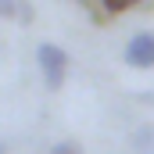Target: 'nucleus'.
I'll list each match as a JSON object with an SVG mask.
<instances>
[{
  "label": "nucleus",
  "instance_id": "f257e3e1",
  "mask_svg": "<svg viewBox=\"0 0 154 154\" xmlns=\"http://www.w3.org/2000/svg\"><path fill=\"white\" fill-rule=\"evenodd\" d=\"M36 61H39V72H43V82L50 90H57L65 82V72H68V54L57 43H39L36 47Z\"/></svg>",
  "mask_w": 154,
  "mask_h": 154
},
{
  "label": "nucleus",
  "instance_id": "f03ea898",
  "mask_svg": "<svg viewBox=\"0 0 154 154\" xmlns=\"http://www.w3.org/2000/svg\"><path fill=\"white\" fill-rule=\"evenodd\" d=\"M125 61L133 68H151L154 65V32H136L125 43Z\"/></svg>",
  "mask_w": 154,
  "mask_h": 154
},
{
  "label": "nucleus",
  "instance_id": "7ed1b4c3",
  "mask_svg": "<svg viewBox=\"0 0 154 154\" xmlns=\"http://www.w3.org/2000/svg\"><path fill=\"white\" fill-rule=\"evenodd\" d=\"M14 14H22V22H29V11L22 0H0V18H14Z\"/></svg>",
  "mask_w": 154,
  "mask_h": 154
},
{
  "label": "nucleus",
  "instance_id": "20e7f679",
  "mask_svg": "<svg viewBox=\"0 0 154 154\" xmlns=\"http://www.w3.org/2000/svg\"><path fill=\"white\" fill-rule=\"evenodd\" d=\"M100 4H104L108 14H122V11H129L133 4H140V0H100Z\"/></svg>",
  "mask_w": 154,
  "mask_h": 154
},
{
  "label": "nucleus",
  "instance_id": "39448f33",
  "mask_svg": "<svg viewBox=\"0 0 154 154\" xmlns=\"http://www.w3.org/2000/svg\"><path fill=\"white\" fill-rule=\"evenodd\" d=\"M54 154H82V151H79V143H72V140H61L54 147Z\"/></svg>",
  "mask_w": 154,
  "mask_h": 154
},
{
  "label": "nucleus",
  "instance_id": "423d86ee",
  "mask_svg": "<svg viewBox=\"0 0 154 154\" xmlns=\"http://www.w3.org/2000/svg\"><path fill=\"white\" fill-rule=\"evenodd\" d=\"M0 154H4V147H0Z\"/></svg>",
  "mask_w": 154,
  "mask_h": 154
}]
</instances>
